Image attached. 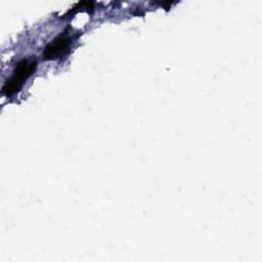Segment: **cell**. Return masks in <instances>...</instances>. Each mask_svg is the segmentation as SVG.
<instances>
[{"label": "cell", "mask_w": 262, "mask_h": 262, "mask_svg": "<svg viewBox=\"0 0 262 262\" xmlns=\"http://www.w3.org/2000/svg\"><path fill=\"white\" fill-rule=\"evenodd\" d=\"M37 68V62L33 58H24L19 60L14 69L11 77L5 82L2 93L5 96H11L15 94L23 86L25 81L35 72Z\"/></svg>", "instance_id": "1"}, {"label": "cell", "mask_w": 262, "mask_h": 262, "mask_svg": "<svg viewBox=\"0 0 262 262\" xmlns=\"http://www.w3.org/2000/svg\"><path fill=\"white\" fill-rule=\"evenodd\" d=\"M71 38L67 34H61L54 38L45 48L43 56L45 59L54 60L62 57L70 50Z\"/></svg>", "instance_id": "2"}]
</instances>
